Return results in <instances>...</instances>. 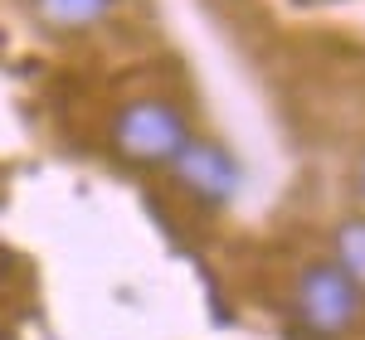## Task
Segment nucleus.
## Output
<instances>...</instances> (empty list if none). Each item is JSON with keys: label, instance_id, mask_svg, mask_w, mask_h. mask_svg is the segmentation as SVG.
Masks as SVG:
<instances>
[{"label": "nucleus", "instance_id": "1", "mask_svg": "<svg viewBox=\"0 0 365 340\" xmlns=\"http://www.w3.org/2000/svg\"><path fill=\"white\" fill-rule=\"evenodd\" d=\"M190 142V117L166 97H132L113 117V146L132 166H170Z\"/></svg>", "mask_w": 365, "mask_h": 340}, {"label": "nucleus", "instance_id": "3", "mask_svg": "<svg viewBox=\"0 0 365 340\" xmlns=\"http://www.w3.org/2000/svg\"><path fill=\"white\" fill-rule=\"evenodd\" d=\"M170 175L180 180V190H190L200 204H215V209L239 195V180H244L239 161L229 156L225 146L200 142V137H190V142L180 146V156L170 161Z\"/></svg>", "mask_w": 365, "mask_h": 340}, {"label": "nucleus", "instance_id": "5", "mask_svg": "<svg viewBox=\"0 0 365 340\" xmlns=\"http://www.w3.org/2000/svg\"><path fill=\"white\" fill-rule=\"evenodd\" d=\"M331 248H336V262L341 272L351 277V282L365 292V214H351V219H341L336 233H331Z\"/></svg>", "mask_w": 365, "mask_h": 340}, {"label": "nucleus", "instance_id": "4", "mask_svg": "<svg viewBox=\"0 0 365 340\" xmlns=\"http://www.w3.org/2000/svg\"><path fill=\"white\" fill-rule=\"evenodd\" d=\"M39 25L58 29V34H83V29H98L103 20H113L122 0H29Z\"/></svg>", "mask_w": 365, "mask_h": 340}, {"label": "nucleus", "instance_id": "2", "mask_svg": "<svg viewBox=\"0 0 365 340\" xmlns=\"http://www.w3.org/2000/svg\"><path fill=\"white\" fill-rule=\"evenodd\" d=\"M292 312H297V321L307 326L312 336L336 340L346 331H356V321L365 312V292L341 272L331 257H322V262H307L297 272V282H292Z\"/></svg>", "mask_w": 365, "mask_h": 340}, {"label": "nucleus", "instance_id": "6", "mask_svg": "<svg viewBox=\"0 0 365 340\" xmlns=\"http://www.w3.org/2000/svg\"><path fill=\"white\" fill-rule=\"evenodd\" d=\"M356 195L365 199V156H361V166H356Z\"/></svg>", "mask_w": 365, "mask_h": 340}]
</instances>
